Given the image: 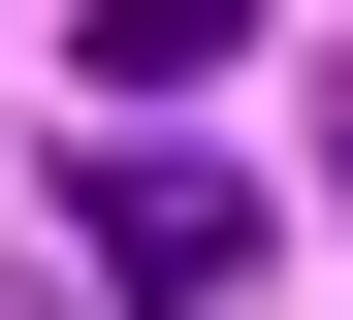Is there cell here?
<instances>
[{
  "instance_id": "6da1fadb",
  "label": "cell",
  "mask_w": 353,
  "mask_h": 320,
  "mask_svg": "<svg viewBox=\"0 0 353 320\" xmlns=\"http://www.w3.org/2000/svg\"><path fill=\"white\" fill-rule=\"evenodd\" d=\"M97 192V288H161V320H225V288H257V192H225V160H161V128H129V160H65Z\"/></svg>"
},
{
  "instance_id": "7a4b0ae2",
  "label": "cell",
  "mask_w": 353,
  "mask_h": 320,
  "mask_svg": "<svg viewBox=\"0 0 353 320\" xmlns=\"http://www.w3.org/2000/svg\"><path fill=\"white\" fill-rule=\"evenodd\" d=\"M225 32H257V0H97V96H193Z\"/></svg>"
},
{
  "instance_id": "3957f363",
  "label": "cell",
  "mask_w": 353,
  "mask_h": 320,
  "mask_svg": "<svg viewBox=\"0 0 353 320\" xmlns=\"http://www.w3.org/2000/svg\"><path fill=\"white\" fill-rule=\"evenodd\" d=\"M321 160H353V96H321Z\"/></svg>"
}]
</instances>
